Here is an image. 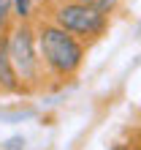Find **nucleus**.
I'll use <instances>...</instances> for the list:
<instances>
[{"label":"nucleus","instance_id":"6","mask_svg":"<svg viewBox=\"0 0 141 150\" xmlns=\"http://www.w3.org/2000/svg\"><path fill=\"white\" fill-rule=\"evenodd\" d=\"M14 6H16V14H19V16H27V11H30V0H14Z\"/></svg>","mask_w":141,"mask_h":150},{"label":"nucleus","instance_id":"8","mask_svg":"<svg viewBox=\"0 0 141 150\" xmlns=\"http://www.w3.org/2000/svg\"><path fill=\"white\" fill-rule=\"evenodd\" d=\"M128 150H130V147H128Z\"/></svg>","mask_w":141,"mask_h":150},{"label":"nucleus","instance_id":"1","mask_svg":"<svg viewBox=\"0 0 141 150\" xmlns=\"http://www.w3.org/2000/svg\"><path fill=\"white\" fill-rule=\"evenodd\" d=\"M38 47H41V57L46 60V66L60 76H70L82 66V57H84L82 44L57 25H46L38 33Z\"/></svg>","mask_w":141,"mask_h":150},{"label":"nucleus","instance_id":"2","mask_svg":"<svg viewBox=\"0 0 141 150\" xmlns=\"http://www.w3.org/2000/svg\"><path fill=\"white\" fill-rule=\"evenodd\" d=\"M54 19H57V28H63L68 33H79V36H95L106 25V16L101 11H95L90 6H82V3L63 6L54 14Z\"/></svg>","mask_w":141,"mask_h":150},{"label":"nucleus","instance_id":"3","mask_svg":"<svg viewBox=\"0 0 141 150\" xmlns=\"http://www.w3.org/2000/svg\"><path fill=\"white\" fill-rule=\"evenodd\" d=\"M8 55H11V63H14L16 74H19L22 79H35V71H38V57H35V47H33V33L24 28V25L11 33Z\"/></svg>","mask_w":141,"mask_h":150},{"label":"nucleus","instance_id":"7","mask_svg":"<svg viewBox=\"0 0 141 150\" xmlns=\"http://www.w3.org/2000/svg\"><path fill=\"white\" fill-rule=\"evenodd\" d=\"M14 0H0V25L6 22V16H8V8H11Z\"/></svg>","mask_w":141,"mask_h":150},{"label":"nucleus","instance_id":"4","mask_svg":"<svg viewBox=\"0 0 141 150\" xmlns=\"http://www.w3.org/2000/svg\"><path fill=\"white\" fill-rule=\"evenodd\" d=\"M0 87L3 90H16L19 87V74L8 55V41H0Z\"/></svg>","mask_w":141,"mask_h":150},{"label":"nucleus","instance_id":"5","mask_svg":"<svg viewBox=\"0 0 141 150\" xmlns=\"http://www.w3.org/2000/svg\"><path fill=\"white\" fill-rule=\"evenodd\" d=\"M79 3H82V6H90V8H95V11H109V8H111V3H114V0H79Z\"/></svg>","mask_w":141,"mask_h":150}]
</instances>
